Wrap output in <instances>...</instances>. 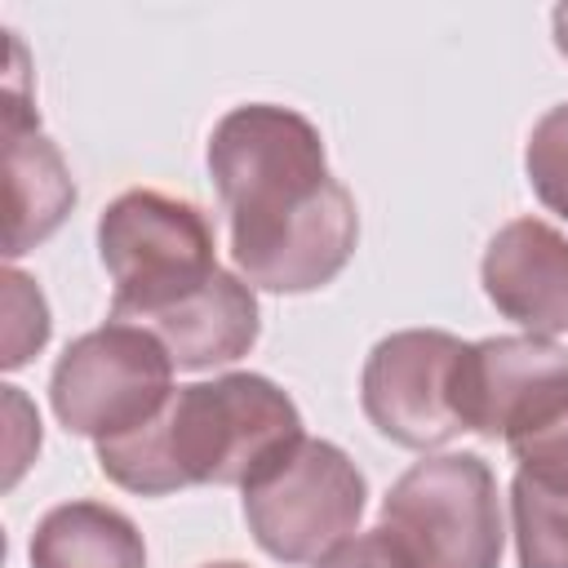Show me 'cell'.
<instances>
[{"mask_svg":"<svg viewBox=\"0 0 568 568\" xmlns=\"http://www.w3.org/2000/svg\"><path fill=\"white\" fill-rule=\"evenodd\" d=\"M209 169L231 222L235 271L266 293H311L355 253L359 213L328 178L320 129L275 102L226 111L209 138Z\"/></svg>","mask_w":568,"mask_h":568,"instance_id":"1","label":"cell"},{"mask_svg":"<svg viewBox=\"0 0 568 568\" xmlns=\"http://www.w3.org/2000/svg\"><path fill=\"white\" fill-rule=\"evenodd\" d=\"M462 359V342L439 328H404L382 337L359 377V399L368 422L404 448H439L462 422L453 408V373Z\"/></svg>","mask_w":568,"mask_h":568,"instance_id":"8","label":"cell"},{"mask_svg":"<svg viewBox=\"0 0 568 568\" xmlns=\"http://www.w3.org/2000/svg\"><path fill=\"white\" fill-rule=\"evenodd\" d=\"M382 532L408 568H497L501 506L488 462L439 453L408 466L382 501Z\"/></svg>","mask_w":568,"mask_h":568,"instance_id":"4","label":"cell"},{"mask_svg":"<svg viewBox=\"0 0 568 568\" xmlns=\"http://www.w3.org/2000/svg\"><path fill=\"white\" fill-rule=\"evenodd\" d=\"M524 169H528V182L537 191V200L568 217V102L550 106L532 133H528V151H524Z\"/></svg>","mask_w":568,"mask_h":568,"instance_id":"14","label":"cell"},{"mask_svg":"<svg viewBox=\"0 0 568 568\" xmlns=\"http://www.w3.org/2000/svg\"><path fill=\"white\" fill-rule=\"evenodd\" d=\"M31 568H146V546L115 506L62 501L31 532Z\"/></svg>","mask_w":568,"mask_h":568,"instance_id":"12","label":"cell"},{"mask_svg":"<svg viewBox=\"0 0 568 568\" xmlns=\"http://www.w3.org/2000/svg\"><path fill=\"white\" fill-rule=\"evenodd\" d=\"M364 475L328 439H302L271 475L244 488V519L280 564H320L364 515Z\"/></svg>","mask_w":568,"mask_h":568,"instance_id":"6","label":"cell"},{"mask_svg":"<svg viewBox=\"0 0 568 568\" xmlns=\"http://www.w3.org/2000/svg\"><path fill=\"white\" fill-rule=\"evenodd\" d=\"M98 253L115 284L111 320L142 324L195 293L213 271V226L191 200L124 191L98 217Z\"/></svg>","mask_w":568,"mask_h":568,"instance_id":"3","label":"cell"},{"mask_svg":"<svg viewBox=\"0 0 568 568\" xmlns=\"http://www.w3.org/2000/svg\"><path fill=\"white\" fill-rule=\"evenodd\" d=\"M462 430L515 439L568 408V351L546 337H484L462 346L453 373Z\"/></svg>","mask_w":568,"mask_h":568,"instance_id":"7","label":"cell"},{"mask_svg":"<svg viewBox=\"0 0 568 568\" xmlns=\"http://www.w3.org/2000/svg\"><path fill=\"white\" fill-rule=\"evenodd\" d=\"M510 519L519 568H568V488L519 470L510 484Z\"/></svg>","mask_w":568,"mask_h":568,"instance_id":"13","label":"cell"},{"mask_svg":"<svg viewBox=\"0 0 568 568\" xmlns=\"http://www.w3.org/2000/svg\"><path fill=\"white\" fill-rule=\"evenodd\" d=\"M9 98H4V253L22 257L49 240L75 204V182L58 146L40 133L36 111L27 106L22 44L9 40Z\"/></svg>","mask_w":568,"mask_h":568,"instance_id":"9","label":"cell"},{"mask_svg":"<svg viewBox=\"0 0 568 568\" xmlns=\"http://www.w3.org/2000/svg\"><path fill=\"white\" fill-rule=\"evenodd\" d=\"M204 568H248V564H235V559H226V564H204Z\"/></svg>","mask_w":568,"mask_h":568,"instance_id":"20","label":"cell"},{"mask_svg":"<svg viewBox=\"0 0 568 568\" xmlns=\"http://www.w3.org/2000/svg\"><path fill=\"white\" fill-rule=\"evenodd\" d=\"M506 448H510V457L519 462L524 475H532L541 484L568 488V408L555 413L546 426L506 439Z\"/></svg>","mask_w":568,"mask_h":568,"instance_id":"16","label":"cell"},{"mask_svg":"<svg viewBox=\"0 0 568 568\" xmlns=\"http://www.w3.org/2000/svg\"><path fill=\"white\" fill-rule=\"evenodd\" d=\"M297 404L257 373H226L173 390L138 430L102 439L98 466L111 484L164 497L186 484H257L302 444Z\"/></svg>","mask_w":568,"mask_h":568,"instance_id":"2","label":"cell"},{"mask_svg":"<svg viewBox=\"0 0 568 568\" xmlns=\"http://www.w3.org/2000/svg\"><path fill=\"white\" fill-rule=\"evenodd\" d=\"M479 280L488 302L532 337L568 328V240L550 222H506L484 253Z\"/></svg>","mask_w":568,"mask_h":568,"instance_id":"10","label":"cell"},{"mask_svg":"<svg viewBox=\"0 0 568 568\" xmlns=\"http://www.w3.org/2000/svg\"><path fill=\"white\" fill-rule=\"evenodd\" d=\"M142 328H151L164 342L178 368H213L248 355L262 320H257L253 284L217 266L195 293L142 320Z\"/></svg>","mask_w":568,"mask_h":568,"instance_id":"11","label":"cell"},{"mask_svg":"<svg viewBox=\"0 0 568 568\" xmlns=\"http://www.w3.org/2000/svg\"><path fill=\"white\" fill-rule=\"evenodd\" d=\"M173 355L151 328L111 320L58 355L49 399L71 435L102 444L146 426L173 399Z\"/></svg>","mask_w":568,"mask_h":568,"instance_id":"5","label":"cell"},{"mask_svg":"<svg viewBox=\"0 0 568 568\" xmlns=\"http://www.w3.org/2000/svg\"><path fill=\"white\" fill-rule=\"evenodd\" d=\"M4 408H9V417H13V444H9V484H18V475H22L27 457H31V448H40V422H36V413L27 408V399L18 395V386H4Z\"/></svg>","mask_w":568,"mask_h":568,"instance_id":"18","label":"cell"},{"mask_svg":"<svg viewBox=\"0 0 568 568\" xmlns=\"http://www.w3.org/2000/svg\"><path fill=\"white\" fill-rule=\"evenodd\" d=\"M4 368H22L49 342V306L22 271H4Z\"/></svg>","mask_w":568,"mask_h":568,"instance_id":"15","label":"cell"},{"mask_svg":"<svg viewBox=\"0 0 568 568\" xmlns=\"http://www.w3.org/2000/svg\"><path fill=\"white\" fill-rule=\"evenodd\" d=\"M550 22H555V44H559V53L568 58V4H559V9L550 13Z\"/></svg>","mask_w":568,"mask_h":568,"instance_id":"19","label":"cell"},{"mask_svg":"<svg viewBox=\"0 0 568 568\" xmlns=\"http://www.w3.org/2000/svg\"><path fill=\"white\" fill-rule=\"evenodd\" d=\"M315 568H408V559L395 550V541L382 528H373V532H359L333 546Z\"/></svg>","mask_w":568,"mask_h":568,"instance_id":"17","label":"cell"}]
</instances>
